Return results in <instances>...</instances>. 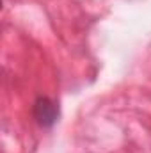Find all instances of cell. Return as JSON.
<instances>
[{"label":"cell","mask_w":151,"mask_h":153,"mask_svg":"<svg viewBox=\"0 0 151 153\" xmlns=\"http://www.w3.org/2000/svg\"><path fill=\"white\" fill-rule=\"evenodd\" d=\"M34 117L39 126L43 128H52L57 119H59V107L53 100L46 96H39L34 103Z\"/></svg>","instance_id":"cell-1"}]
</instances>
